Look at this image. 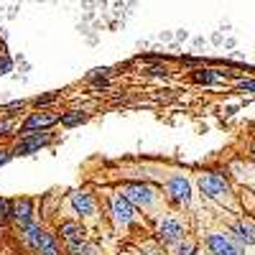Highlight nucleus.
<instances>
[{"label":"nucleus","instance_id":"nucleus-4","mask_svg":"<svg viewBox=\"0 0 255 255\" xmlns=\"http://www.w3.org/2000/svg\"><path fill=\"white\" fill-rule=\"evenodd\" d=\"M56 138H54V133H33V135H23V138H18L15 140V145H13V156H31V153H38L44 145H49V143H54Z\"/></svg>","mask_w":255,"mask_h":255},{"label":"nucleus","instance_id":"nucleus-3","mask_svg":"<svg viewBox=\"0 0 255 255\" xmlns=\"http://www.w3.org/2000/svg\"><path fill=\"white\" fill-rule=\"evenodd\" d=\"M123 197L130 202L133 207H143V209H148V207H153L156 204V199H158V194H156V189L153 186H148V184H125L123 186Z\"/></svg>","mask_w":255,"mask_h":255},{"label":"nucleus","instance_id":"nucleus-8","mask_svg":"<svg viewBox=\"0 0 255 255\" xmlns=\"http://www.w3.org/2000/svg\"><path fill=\"white\" fill-rule=\"evenodd\" d=\"M110 215H113V220H115L118 227H128V225L135 220V207L128 202L123 194H115L113 202H110Z\"/></svg>","mask_w":255,"mask_h":255},{"label":"nucleus","instance_id":"nucleus-27","mask_svg":"<svg viewBox=\"0 0 255 255\" xmlns=\"http://www.w3.org/2000/svg\"><path fill=\"white\" fill-rule=\"evenodd\" d=\"M250 153H253V158H255V143H253V148H250Z\"/></svg>","mask_w":255,"mask_h":255},{"label":"nucleus","instance_id":"nucleus-5","mask_svg":"<svg viewBox=\"0 0 255 255\" xmlns=\"http://www.w3.org/2000/svg\"><path fill=\"white\" fill-rule=\"evenodd\" d=\"M207 250L212 255H245V250L232 240V235H225V232H209Z\"/></svg>","mask_w":255,"mask_h":255},{"label":"nucleus","instance_id":"nucleus-18","mask_svg":"<svg viewBox=\"0 0 255 255\" xmlns=\"http://www.w3.org/2000/svg\"><path fill=\"white\" fill-rule=\"evenodd\" d=\"M23 108H26V100H13V102H8V105H3V108H0V115L10 118V115H15L18 110H23Z\"/></svg>","mask_w":255,"mask_h":255},{"label":"nucleus","instance_id":"nucleus-19","mask_svg":"<svg viewBox=\"0 0 255 255\" xmlns=\"http://www.w3.org/2000/svg\"><path fill=\"white\" fill-rule=\"evenodd\" d=\"M56 100H59V92H46V95L36 97V100H33V105L41 110V108H46V105H51V102H56Z\"/></svg>","mask_w":255,"mask_h":255},{"label":"nucleus","instance_id":"nucleus-22","mask_svg":"<svg viewBox=\"0 0 255 255\" xmlns=\"http://www.w3.org/2000/svg\"><path fill=\"white\" fill-rule=\"evenodd\" d=\"M13 130H15V123H13V120H8V118H5L3 123H0V138H5V135H10Z\"/></svg>","mask_w":255,"mask_h":255},{"label":"nucleus","instance_id":"nucleus-10","mask_svg":"<svg viewBox=\"0 0 255 255\" xmlns=\"http://www.w3.org/2000/svg\"><path fill=\"white\" fill-rule=\"evenodd\" d=\"M230 235L240 248L243 245H255V225L248 220H235L230 225Z\"/></svg>","mask_w":255,"mask_h":255},{"label":"nucleus","instance_id":"nucleus-16","mask_svg":"<svg viewBox=\"0 0 255 255\" xmlns=\"http://www.w3.org/2000/svg\"><path fill=\"white\" fill-rule=\"evenodd\" d=\"M87 118H90V115L82 113V110H69V113L61 115L59 123H61L64 128H77V125H82V123H87Z\"/></svg>","mask_w":255,"mask_h":255},{"label":"nucleus","instance_id":"nucleus-24","mask_svg":"<svg viewBox=\"0 0 255 255\" xmlns=\"http://www.w3.org/2000/svg\"><path fill=\"white\" fill-rule=\"evenodd\" d=\"M13 158V153L10 151H0V166H3V163H8Z\"/></svg>","mask_w":255,"mask_h":255},{"label":"nucleus","instance_id":"nucleus-1","mask_svg":"<svg viewBox=\"0 0 255 255\" xmlns=\"http://www.w3.org/2000/svg\"><path fill=\"white\" fill-rule=\"evenodd\" d=\"M199 189L207 199H215V202H225L230 197V181L220 174V171H209L199 176Z\"/></svg>","mask_w":255,"mask_h":255},{"label":"nucleus","instance_id":"nucleus-20","mask_svg":"<svg viewBox=\"0 0 255 255\" xmlns=\"http://www.w3.org/2000/svg\"><path fill=\"white\" fill-rule=\"evenodd\" d=\"M176 255H197V245L191 240H181L176 248Z\"/></svg>","mask_w":255,"mask_h":255},{"label":"nucleus","instance_id":"nucleus-13","mask_svg":"<svg viewBox=\"0 0 255 255\" xmlns=\"http://www.w3.org/2000/svg\"><path fill=\"white\" fill-rule=\"evenodd\" d=\"M36 255H61L59 243H56V235H51V232H46V230L41 232V240H38Z\"/></svg>","mask_w":255,"mask_h":255},{"label":"nucleus","instance_id":"nucleus-9","mask_svg":"<svg viewBox=\"0 0 255 255\" xmlns=\"http://www.w3.org/2000/svg\"><path fill=\"white\" fill-rule=\"evenodd\" d=\"M184 235H186V230H184V225H181L176 217H163V220L158 222V240H161L163 245L181 243Z\"/></svg>","mask_w":255,"mask_h":255},{"label":"nucleus","instance_id":"nucleus-15","mask_svg":"<svg viewBox=\"0 0 255 255\" xmlns=\"http://www.w3.org/2000/svg\"><path fill=\"white\" fill-rule=\"evenodd\" d=\"M67 253H69V255H100V250H97L95 245H90L87 240L67 243Z\"/></svg>","mask_w":255,"mask_h":255},{"label":"nucleus","instance_id":"nucleus-7","mask_svg":"<svg viewBox=\"0 0 255 255\" xmlns=\"http://www.w3.org/2000/svg\"><path fill=\"white\" fill-rule=\"evenodd\" d=\"M166 194H168V199H171V202L186 207L191 202V184H189V179L186 176H179V174L171 176V179L166 181Z\"/></svg>","mask_w":255,"mask_h":255},{"label":"nucleus","instance_id":"nucleus-25","mask_svg":"<svg viewBox=\"0 0 255 255\" xmlns=\"http://www.w3.org/2000/svg\"><path fill=\"white\" fill-rule=\"evenodd\" d=\"M151 74H156V77H161V74H166V69H163V67H153V69H151Z\"/></svg>","mask_w":255,"mask_h":255},{"label":"nucleus","instance_id":"nucleus-11","mask_svg":"<svg viewBox=\"0 0 255 255\" xmlns=\"http://www.w3.org/2000/svg\"><path fill=\"white\" fill-rule=\"evenodd\" d=\"M72 209L79 217H92L95 209H97V202L90 191H74L72 194Z\"/></svg>","mask_w":255,"mask_h":255},{"label":"nucleus","instance_id":"nucleus-17","mask_svg":"<svg viewBox=\"0 0 255 255\" xmlns=\"http://www.w3.org/2000/svg\"><path fill=\"white\" fill-rule=\"evenodd\" d=\"M194 82H199V84H215L217 79H222L225 74L222 72H215V69H194Z\"/></svg>","mask_w":255,"mask_h":255},{"label":"nucleus","instance_id":"nucleus-12","mask_svg":"<svg viewBox=\"0 0 255 255\" xmlns=\"http://www.w3.org/2000/svg\"><path fill=\"white\" fill-rule=\"evenodd\" d=\"M59 235L64 243H79V240H87V230H84L79 222H61L59 225Z\"/></svg>","mask_w":255,"mask_h":255},{"label":"nucleus","instance_id":"nucleus-21","mask_svg":"<svg viewBox=\"0 0 255 255\" xmlns=\"http://www.w3.org/2000/svg\"><path fill=\"white\" fill-rule=\"evenodd\" d=\"M8 212H10V199H3V197H0V225L8 222Z\"/></svg>","mask_w":255,"mask_h":255},{"label":"nucleus","instance_id":"nucleus-14","mask_svg":"<svg viewBox=\"0 0 255 255\" xmlns=\"http://www.w3.org/2000/svg\"><path fill=\"white\" fill-rule=\"evenodd\" d=\"M41 225H36V222H31V225H26L23 230H20V238H23V243H26V248L28 250H33L36 253V248H38V240H41Z\"/></svg>","mask_w":255,"mask_h":255},{"label":"nucleus","instance_id":"nucleus-2","mask_svg":"<svg viewBox=\"0 0 255 255\" xmlns=\"http://www.w3.org/2000/svg\"><path fill=\"white\" fill-rule=\"evenodd\" d=\"M61 120V115L59 113H31L23 123L18 125V133H20V138L23 135H33V133H46L49 128H54L56 123Z\"/></svg>","mask_w":255,"mask_h":255},{"label":"nucleus","instance_id":"nucleus-23","mask_svg":"<svg viewBox=\"0 0 255 255\" xmlns=\"http://www.w3.org/2000/svg\"><path fill=\"white\" fill-rule=\"evenodd\" d=\"M238 87H240L243 92H255V79H243Z\"/></svg>","mask_w":255,"mask_h":255},{"label":"nucleus","instance_id":"nucleus-6","mask_svg":"<svg viewBox=\"0 0 255 255\" xmlns=\"http://www.w3.org/2000/svg\"><path fill=\"white\" fill-rule=\"evenodd\" d=\"M8 222H13L18 230H23L26 225L33 222V199L20 197L10 202V212H8Z\"/></svg>","mask_w":255,"mask_h":255},{"label":"nucleus","instance_id":"nucleus-26","mask_svg":"<svg viewBox=\"0 0 255 255\" xmlns=\"http://www.w3.org/2000/svg\"><path fill=\"white\" fill-rule=\"evenodd\" d=\"M197 255H212V253H209V250H207V253H204V250H197Z\"/></svg>","mask_w":255,"mask_h":255}]
</instances>
